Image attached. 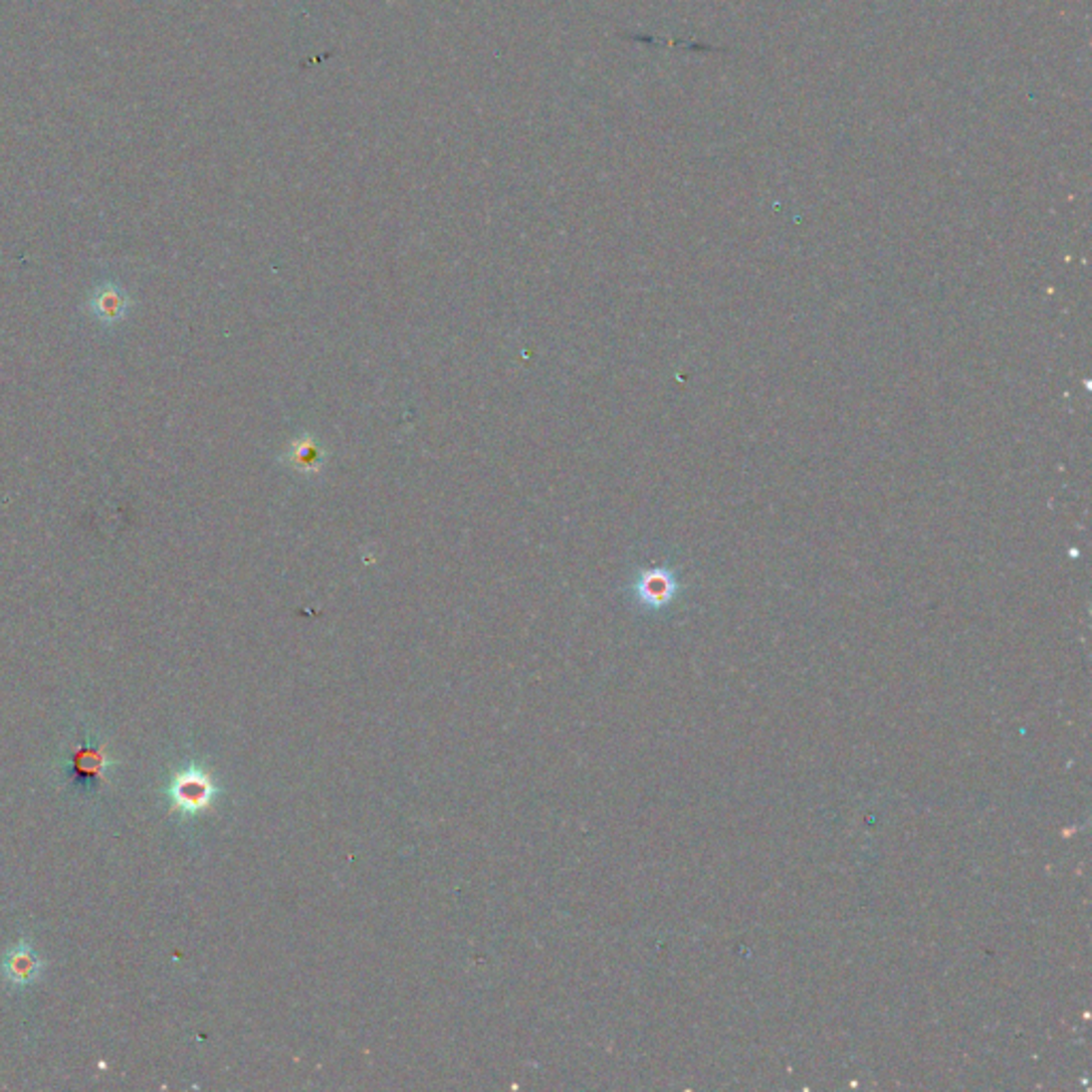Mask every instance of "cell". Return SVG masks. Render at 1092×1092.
I'll use <instances>...</instances> for the list:
<instances>
[{
	"label": "cell",
	"instance_id": "obj_5",
	"mask_svg": "<svg viewBox=\"0 0 1092 1092\" xmlns=\"http://www.w3.org/2000/svg\"><path fill=\"white\" fill-rule=\"evenodd\" d=\"M677 591V582L668 570H645L638 576L636 593L642 604L660 608L672 600Z\"/></svg>",
	"mask_w": 1092,
	"mask_h": 1092
},
{
	"label": "cell",
	"instance_id": "obj_3",
	"mask_svg": "<svg viewBox=\"0 0 1092 1092\" xmlns=\"http://www.w3.org/2000/svg\"><path fill=\"white\" fill-rule=\"evenodd\" d=\"M132 306L134 304L130 295L122 287H117V284H111V282L99 284V287L90 293V299H88V312L105 327L122 323L128 317Z\"/></svg>",
	"mask_w": 1092,
	"mask_h": 1092
},
{
	"label": "cell",
	"instance_id": "obj_1",
	"mask_svg": "<svg viewBox=\"0 0 1092 1092\" xmlns=\"http://www.w3.org/2000/svg\"><path fill=\"white\" fill-rule=\"evenodd\" d=\"M171 802V813H179L182 817H192L212 809L216 796L220 789L214 781V776L209 774L201 766H184L179 768L169 785L164 787Z\"/></svg>",
	"mask_w": 1092,
	"mask_h": 1092
},
{
	"label": "cell",
	"instance_id": "obj_6",
	"mask_svg": "<svg viewBox=\"0 0 1092 1092\" xmlns=\"http://www.w3.org/2000/svg\"><path fill=\"white\" fill-rule=\"evenodd\" d=\"M325 459L327 451L321 446V442L310 436H302L289 444V451L282 461L302 474H317L323 470Z\"/></svg>",
	"mask_w": 1092,
	"mask_h": 1092
},
{
	"label": "cell",
	"instance_id": "obj_4",
	"mask_svg": "<svg viewBox=\"0 0 1092 1092\" xmlns=\"http://www.w3.org/2000/svg\"><path fill=\"white\" fill-rule=\"evenodd\" d=\"M45 969V961H41L35 948L30 946V941L22 939L15 944L7 954L3 963H0V971L9 983L24 988V985L35 983Z\"/></svg>",
	"mask_w": 1092,
	"mask_h": 1092
},
{
	"label": "cell",
	"instance_id": "obj_2",
	"mask_svg": "<svg viewBox=\"0 0 1092 1092\" xmlns=\"http://www.w3.org/2000/svg\"><path fill=\"white\" fill-rule=\"evenodd\" d=\"M115 764L117 760H113L108 754L105 745L97 743L93 737H90L88 741L80 743L73 750L67 772L71 776L73 787H78L82 791H93V789H99L101 785H109L108 779H105V772L111 770Z\"/></svg>",
	"mask_w": 1092,
	"mask_h": 1092
}]
</instances>
